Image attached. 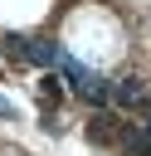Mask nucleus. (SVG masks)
<instances>
[{
	"mask_svg": "<svg viewBox=\"0 0 151 156\" xmlns=\"http://www.w3.org/2000/svg\"><path fill=\"white\" fill-rule=\"evenodd\" d=\"M58 63H63V78L73 83V93H78L83 102H93V107L112 102V78H97L93 68H83V63H78V58H68V54H63Z\"/></svg>",
	"mask_w": 151,
	"mask_h": 156,
	"instance_id": "nucleus-1",
	"label": "nucleus"
},
{
	"mask_svg": "<svg viewBox=\"0 0 151 156\" xmlns=\"http://www.w3.org/2000/svg\"><path fill=\"white\" fill-rule=\"evenodd\" d=\"M58 58H63L58 44H49V39H24V63H34V68H54Z\"/></svg>",
	"mask_w": 151,
	"mask_h": 156,
	"instance_id": "nucleus-2",
	"label": "nucleus"
},
{
	"mask_svg": "<svg viewBox=\"0 0 151 156\" xmlns=\"http://www.w3.org/2000/svg\"><path fill=\"white\" fill-rule=\"evenodd\" d=\"M146 102V83L141 78H112V107H136Z\"/></svg>",
	"mask_w": 151,
	"mask_h": 156,
	"instance_id": "nucleus-3",
	"label": "nucleus"
},
{
	"mask_svg": "<svg viewBox=\"0 0 151 156\" xmlns=\"http://www.w3.org/2000/svg\"><path fill=\"white\" fill-rule=\"evenodd\" d=\"M88 136H93V141H112V117H107V112H97V117L88 122Z\"/></svg>",
	"mask_w": 151,
	"mask_h": 156,
	"instance_id": "nucleus-4",
	"label": "nucleus"
},
{
	"mask_svg": "<svg viewBox=\"0 0 151 156\" xmlns=\"http://www.w3.org/2000/svg\"><path fill=\"white\" fill-rule=\"evenodd\" d=\"M39 98H44V102H58V98H63V88H58V78H54V73H44V78H39Z\"/></svg>",
	"mask_w": 151,
	"mask_h": 156,
	"instance_id": "nucleus-5",
	"label": "nucleus"
},
{
	"mask_svg": "<svg viewBox=\"0 0 151 156\" xmlns=\"http://www.w3.org/2000/svg\"><path fill=\"white\" fill-rule=\"evenodd\" d=\"M24 39H29V34H5V54H10V58H24Z\"/></svg>",
	"mask_w": 151,
	"mask_h": 156,
	"instance_id": "nucleus-6",
	"label": "nucleus"
},
{
	"mask_svg": "<svg viewBox=\"0 0 151 156\" xmlns=\"http://www.w3.org/2000/svg\"><path fill=\"white\" fill-rule=\"evenodd\" d=\"M0 117H15V102L10 98H0Z\"/></svg>",
	"mask_w": 151,
	"mask_h": 156,
	"instance_id": "nucleus-7",
	"label": "nucleus"
}]
</instances>
